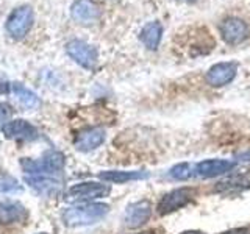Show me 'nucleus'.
Returning <instances> with one entry per match:
<instances>
[{"instance_id":"f257e3e1","label":"nucleus","mask_w":250,"mask_h":234,"mask_svg":"<svg viewBox=\"0 0 250 234\" xmlns=\"http://www.w3.org/2000/svg\"><path fill=\"white\" fill-rule=\"evenodd\" d=\"M109 213V206L105 203H84L64 209L62 213V222L67 226H88L104 220Z\"/></svg>"},{"instance_id":"f03ea898","label":"nucleus","mask_w":250,"mask_h":234,"mask_svg":"<svg viewBox=\"0 0 250 234\" xmlns=\"http://www.w3.org/2000/svg\"><path fill=\"white\" fill-rule=\"evenodd\" d=\"M64 162H66L64 155L61 152L52 150L44 153V156L39 161L23 158L21 159V166L28 176H41V175L57 176L64 169Z\"/></svg>"},{"instance_id":"7ed1b4c3","label":"nucleus","mask_w":250,"mask_h":234,"mask_svg":"<svg viewBox=\"0 0 250 234\" xmlns=\"http://www.w3.org/2000/svg\"><path fill=\"white\" fill-rule=\"evenodd\" d=\"M194 197H195L194 187H178V189H174L164 195V197L160 200L156 209H158V213L161 215L175 213V211L185 208L188 203H191L194 200Z\"/></svg>"},{"instance_id":"20e7f679","label":"nucleus","mask_w":250,"mask_h":234,"mask_svg":"<svg viewBox=\"0 0 250 234\" xmlns=\"http://www.w3.org/2000/svg\"><path fill=\"white\" fill-rule=\"evenodd\" d=\"M33 20H35V14L31 6L28 5H23L16 8V10L10 14V18L6 20V30L13 38L16 39H21L25 36L31 25H33Z\"/></svg>"},{"instance_id":"39448f33","label":"nucleus","mask_w":250,"mask_h":234,"mask_svg":"<svg viewBox=\"0 0 250 234\" xmlns=\"http://www.w3.org/2000/svg\"><path fill=\"white\" fill-rule=\"evenodd\" d=\"M66 52L77 64H80L84 69H94L97 64L99 59L97 49L88 42L80 41V39H74V41L67 42Z\"/></svg>"},{"instance_id":"423d86ee","label":"nucleus","mask_w":250,"mask_h":234,"mask_svg":"<svg viewBox=\"0 0 250 234\" xmlns=\"http://www.w3.org/2000/svg\"><path fill=\"white\" fill-rule=\"evenodd\" d=\"M111 192V187L108 184H102L96 181H86V183H78L74 184L67 191V200H75V201H88V200H96V198H104Z\"/></svg>"},{"instance_id":"0eeeda50","label":"nucleus","mask_w":250,"mask_h":234,"mask_svg":"<svg viewBox=\"0 0 250 234\" xmlns=\"http://www.w3.org/2000/svg\"><path fill=\"white\" fill-rule=\"evenodd\" d=\"M219 31H221L222 39L230 45H236L244 42L249 38V25L247 23L239 19V18H227L221 22V27H219Z\"/></svg>"},{"instance_id":"6e6552de","label":"nucleus","mask_w":250,"mask_h":234,"mask_svg":"<svg viewBox=\"0 0 250 234\" xmlns=\"http://www.w3.org/2000/svg\"><path fill=\"white\" fill-rule=\"evenodd\" d=\"M150 217H152L150 201L141 200L127 206V209H125V213L122 215V220L125 226H128V228H139V226L146 225L150 220Z\"/></svg>"},{"instance_id":"1a4fd4ad","label":"nucleus","mask_w":250,"mask_h":234,"mask_svg":"<svg viewBox=\"0 0 250 234\" xmlns=\"http://www.w3.org/2000/svg\"><path fill=\"white\" fill-rule=\"evenodd\" d=\"M238 64L236 62H217V64L211 66L205 75V80L213 88H222V86L229 84L236 77Z\"/></svg>"},{"instance_id":"9d476101","label":"nucleus","mask_w":250,"mask_h":234,"mask_svg":"<svg viewBox=\"0 0 250 234\" xmlns=\"http://www.w3.org/2000/svg\"><path fill=\"white\" fill-rule=\"evenodd\" d=\"M2 133L5 135L6 139H16V140H36L39 137V131L36 127H33L30 122L16 119L3 123Z\"/></svg>"},{"instance_id":"9b49d317","label":"nucleus","mask_w":250,"mask_h":234,"mask_svg":"<svg viewBox=\"0 0 250 234\" xmlns=\"http://www.w3.org/2000/svg\"><path fill=\"white\" fill-rule=\"evenodd\" d=\"M105 130L104 128H99V127H94V128H86L82 130L80 133L77 135L75 140H74V145L78 152H92L99 148L102 144L105 142Z\"/></svg>"},{"instance_id":"f8f14e48","label":"nucleus","mask_w":250,"mask_h":234,"mask_svg":"<svg viewBox=\"0 0 250 234\" xmlns=\"http://www.w3.org/2000/svg\"><path fill=\"white\" fill-rule=\"evenodd\" d=\"M234 166L236 164L229 159H205L195 164L194 172L200 178H214L229 174V172L234 169Z\"/></svg>"},{"instance_id":"ddd939ff","label":"nucleus","mask_w":250,"mask_h":234,"mask_svg":"<svg viewBox=\"0 0 250 234\" xmlns=\"http://www.w3.org/2000/svg\"><path fill=\"white\" fill-rule=\"evenodd\" d=\"M70 16L75 22L88 25L100 18V8L92 0H77L70 8Z\"/></svg>"},{"instance_id":"4468645a","label":"nucleus","mask_w":250,"mask_h":234,"mask_svg":"<svg viewBox=\"0 0 250 234\" xmlns=\"http://www.w3.org/2000/svg\"><path fill=\"white\" fill-rule=\"evenodd\" d=\"M25 183L33 189L35 192L45 195V197H55L61 192L62 183L57 176H25Z\"/></svg>"},{"instance_id":"2eb2a0df","label":"nucleus","mask_w":250,"mask_h":234,"mask_svg":"<svg viewBox=\"0 0 250 234\" xmlns=\"http://www.w3.org/2000/svg\"><path fill=\"white\" fill-rule=\"evenodd\" d=\"M27 218V209L18 201H0V223H18Z\"/></svg>"},{"instance_id":"dca6fc26","label":"nucleus","mask_w":250,"mask_h":234,"mask_svg":"<svg viewBox=\"0 0 250 234\" xmlns=\"http://www.w3.org/2000/svg\"><path fill=\"white\" fill-rule=\"evenodd\" d=\"M148 176V172H141V170H105L100 172L99 178L104 179L106 183H116V184H124L128 181H135V179H144Z\"/></svg>"},{"instance_id":"f3484780","label":"nucleus","mask_w":250,"mask_h":234,"mask_svg":"<svg viewBox=\"0 0 250 234\" xmlns=\"http://www.w3.org/2000/svg\"><path fill=\"white\" fill-rule=\"evenodd\" d=\"M163 38V27L160 22H148L141 28L139 39L148 50H156Z\"/></svg>"},{"instance_id":"a211bd4d","label":"nucleus","mask_w":250,"mask_h":234,"mask_svg":"<svg viewBox=\"0 0 250 234\" xmlns=\"http://www.w3.org/2000/svg\"><path fill=\"white\" fill-rule=\"evenodd\" d=\"M11 91L14 92V96L18 97V100L21 101L22 106H25L28 109H35L39 105L38 96L33 91H30L28 88H25V86H22L19 83H13L11 84Z\"/></svg>"},{"instance_id":"6ab92c4d","label":"nucleus","mask_w":250,"mask_h":234,"mask_svg":"<svg viewBox=\"0 0 250 234\" xmlns=\"http://www.w3.org/2000/svg\"><path fill=\"white\" fill-rule=\"evenodd\" d=\"M192 175H195L194 167L188 162H180L177 166H174L169 170V176L172 179H177V181H185V179H189Z\"/></svg>"},{"instance_id":"aec40b11","label":"nucleus","mask_w":250,"mask_h":234,"mask_svg":"<svg viewBox=\"0 0 250 234\" xmlns=\"http://www.w3.org/2000/svg\"><path fill=\"white\" fill-rule=\"evenodd\" d=\"M22 186L18 183V179L13 176H0V194H11L19 192Z\"/></svg>"},{"instance_id":"412c9836","label":"nucleus","mask_w":250,"mask_h":234,"mask_svg":"<svg viewBox=\"0 0 250 234\" xmlns=\"http://www.w3.org/2000/svg\"><path fill=\"white\" fill-rule=\"evenodd\" d=\"M13 114V109L10 105H6V103H0V122H3L6 120L8 117H10Z\"/></svg>"},{"instance_id":"4be33fe9","label":"nucleus","mask_w":250,"mask_h":234,"mask_svg":"<svg viewBox=\"0 0 250 234\" xmlns=\"http://www.w3.org/2000/svg\"><path fill=\"white\" fill-rule=\"evenodd\" d=\"M221 234H250V230L249 228H233V230H229V231H224Z\"/></svg>"},{"instance_id":"5701e85b","label":"nucleus","mask_w":250,"mask_h":234,"mask_svg":"<svg viewBox=\"0 0 250 234\" xmlns=\"http://www.w3.org/2000/svg\"><path fill=\"white\" fill-rule=\"evenodd\" d=\"M182 234H203V233H200V231H183Z\"/></svg>"},{"instance_id":"b1692460","label":"nucleus","mask_w":250,"mask_h":234,"mask_svg":"<svg viewBox=\"0 0 250 234\" xmlns=\"http://www.w3.org/2000/svg\"><path fill=\"white\" fill-rule=\"evenodd\" d=\"M133 234H153L152 231H144V233H133Z\"/></svg>"},{"instance_id":"393cba45","label":"nucleus","mask_w":250,"mask_h":234,"mask_svg":"<svg viewBox=\"0 0 250 234\" xmlns=\"http://www.w3.org/2000/svg\"><path fill=\"white\" fill-rule=\"evenodd\" d=\"M185 2H191V0H185Z\"/></svg>"},{"instance_id":"a878e982","label":"nucleus","mask_w":250,"mask_h":234,"mask_svg":"<svg viewBox=\"0 0 250 234\" xmlns=\"http://www.w3.org/2000/svg\"><path fill=\"white\" fill-rule=\"evenodd\" d=\"M38 234H45V233H38Z\"/></svg>"}]
</instances>
